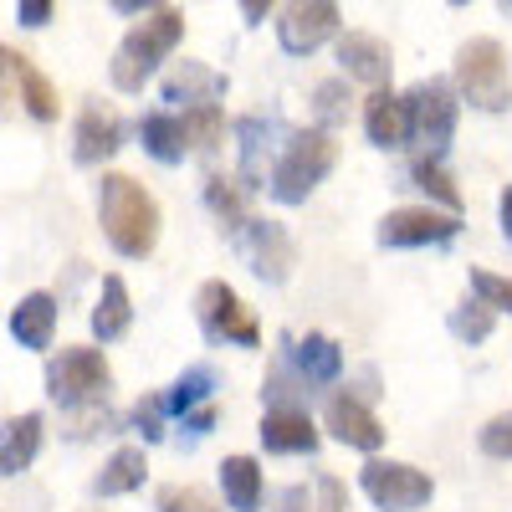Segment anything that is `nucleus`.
Returning <instances> with one entry per match:
<instances>
[{
	"label": "nucleus",
	"instance_id": "f257e3e1",
	"mask_svg": "<svg viewBox=\"0 0 512 512\" xmlns=\"http://www.w3.org/2000/svg\"><path fill=\"white\" fill-rule=\"evenodd\" d=\"M98 226L118 256L144 262L159 246V200L134 175H103L98 180Z\"/></svg>",
	"mask_w": 512,
	"mask_h": 512
},
{
	"label": "nucleus",
	"instance_id": "f03ea898",
	"mask_svg": "<svg viewBox=\"0 0 512 512\" xmlns=\"http://www.w3.org/2000/svg\"><path fill=\"white\" fill-rule=\"evenodd\" d=\"M185 41V11L175 6H154L139 26H128L123 41H118V52L108 62V77H113V88L118 93H144V82L159 72V62L169 57Z\"/></svg>",
	"mask_w": 512,
	"mask_h": 512
},
{
	"label": "nucleus",
	"instance_id": "7ed1b4c3",
	"mask_svg": "<svg viewBox=\"0 0 512 512\" xmlns=\"http://www.w3.org/2000/svg\"><path fill=\"white\" fill-rule=\"evenodd\" d=\"M338 164V139L323 134V128H292L282 154L272 159V185L267 195L277 205H303L323 180H328V169Z\"/></svg>",
	"mask_w": 512,
	"mask_h": 512
},
{
	"label": "nucleus",
	"instance_id": "20e7f679",
	"mask_svg": "<svg viewBox=\"0 0 512 512\" xmlns=\"http://www.w3.org/2000/svg\"><path fill=\"white\" fill-rule=\"evenodd\" d=\"M451 82L461 103H472L477 113H507L512 108V62H507V47L497 36H472L456 47V62H451Z\"/></svg>",
	"mask_w": 512,
	"mask_h": 512
},
{
	"label": "nucleus",
	"instance_id": "39448f33",
	"mask_svg": "<svg viewBox=\"0 0 512 512\" xmlns=\"http://www.w3.org/2000/svg\"><path fill=\"white\" fill-rule=\"evenodd\" d=\"M108 390H113V369H108L103 349L72 344L57 359H47V400L62 405V415L108 405Z\"/></svg>",
	"mask_w": 512,
	"mask_h": 512
},
{
	"label": "nucleus",
	"instance_id": "423d86ee",
	"mask_svg": "<svg viewBox=\"0 0 512 512\" xmlns=\"http://www.w3.org/2000/svg\"><path fill=\"white\" fill-rule=\"evenodd\" d=\"M410 103V134L425 149V159H441L446 144L456 139V118H461V93L456 82L446 77H420L415 88L405 93Z\"/></svg>",
	"mask_w": 512,
	"mask_h": 512
},
{
	"label": "nucleus",
	"instance_id": "0eeeda50",
	"mask_svg": "<svg viewBox=\"0 0 512 512\" xmlns=\"http://www.w3.org/2000/svg\"><path fill=\"white\" fill-rule=\"evenodd\" d=\"M195 318H200V328H205L210 344H236V349H256V344H262V323L251 318V308L236 297V287L221 282V277L200 282V292H195Z\"/></svg>",
	"mask_w": 512,
	"mask_h": 512
},
{
	"label": "nucleus",
	"instance_id": "6e6552de",
	"mask_svg": "<svg viewBox=\"0 0 512 512\" xmlns=\"http://www.w3.org/2000/svg\"><path fill=\"white\" fill-rule=\"evenodd\" d=\"M231 246H236V256L267 287H282L292 277V267H297V241L287 236L282 221H267V216H251L246 226H236L231 231Z\"/></svg>",
	"mask_w": 512,
	"mask_h": 512
},
{
	"label": "nucleus",
	"instance_id": "1a4fd4ad",
	"mask_svg": "<svg viewBox=\"0 0 512 512\" xmlns=\"http://www.w3.org/2000/svg\"><path fill=\"white\" fill-rule=\"evenodd\" d=\"M359 487H364V497H369L379 512H415V507L431 502V492H436V482L425 477L420 466H410V461H384V456H369V461L359 466Z\"/></svg>",
	"mask_w": 512,
	"mask_h": 512
},
{
	"label": "nucleus",
	"instance_id": "9d476101",
	"mask_svg": "<svg viewBox=\"0 0 512 512\" xmlns=\"http://www.w3.org/2000/svg\"><path fill=\"white\" fill-rule=\"evenodd\" d=\"M461 231V216L451 210H436V205H400L379 221L374 241L384 251H410V246H441V241H456Z\"/></svg>",
	"mask_w": 512,
	"mask_h": 512
},
{
	"label": "nucleus",
	"instance_id": "9b49d317",
	"mask_svg": "<svg viewBox=\"0 0 512 512\" xmlns=\"http://www.w3.org/2000/svg\"><path fill=\"white\" fill-rule=\"evenodd\" d=\"M338 26H344V11L333 0H292L277 11V47L287 57H308L338 36Z\"/></svg>",
	"mask_w": 512,
	"mask_h": 512
},
{
	"label": "nucleus",
	"instance_id": "f8f14e48",
	"mask_svg": "<svg viewBox=\"0 0 512 512\" xmlns=\"http://www.w3.org/2000/svg\"><path fill=\"white\" fill-rule=\"evenodd\" d=\"M123 149V118L103 103V98H88L77 108V123H72V159L77 164H103Z\"/></svg>",
	"mask_w": 512,
	"mask_h": 512
},
{
	"label": "nucleus",
	"instance_id": "ddd939ff",
	"mask_svg": "<svg viewBox=\"0 0 512 512\" xmlns=\"http://www.w3.org/2000/svg\"><path fill=\"white\" fill-rule=\"evenodd\" d=\"M333 57H338V67H344L349 82H364V88H374V93H384V82H390V72H395L390 41L374 36V31H344Z\"/></svg>",
	"mask_w": 512,
	"mask_h": 512
},
{
	"label": "nucleus",
	"instance_id": "4468645a",
	"mask_svg": "<svg viewBox=\"0 0 512 512\" xmlns=\"http://www.w3.org/2000/svg\"><path fill=\"white\" fill-rule=\"evenodd\" d=\"M323 425H328L333 441H344V446H354V451H364V456H374V451L384 446V425H379V415H374L359 395H328Z\"/></svg>",
	"mask_w": 512,
	"mask_h": 512
},
{
	"label": "nucleus",
	"instance_id": "2eb2a0df",
	"mask_svg": "<svg viewBox=\"0 0 512 512\" xmlns=\"http://www.w3.org/2000/svg\"><path fill=\"white\" fill-rule=\"evenodd\" d=\"M226 72H216V67H205V62H175L164 72V82H159V98L164 103H175V108H210V103H221L226 98Z\"/></svg>",
	"mask_w": 512,
	"mask_h": 512
},
{
	"label": "nucleus",
	"instance_id": "dca6fc26",
	"mask_svg": "<svg viewBox=\"0 0 512 512\" xmlns=\"http://www.w3.org/2000/svg\"><path fill=\"white\" fill-rule=\"evenodd\" d=\"M256 436L272 456H313L318 451V425L308 415V405H272L256 425Z\"/></svg>",
	"mask_w": 512,
	"mask_h": 512
},
{
	"label": "nucleus",
	"instance_id": "f3484780",
	"mask_svg": "<svg viewBox=\"0 0 512 512\" xmlns=\"http://www.w3.org/2000/svg\"><path fill=\"white\" fill-rule=\"evenodd\" d=\"M282 354L303 374V384H338V374H344V349L328 333H303V338L282 333Z\"/></svg>",
	"mask_w": 512,
	"mask_h": 512
},
{
	"label": "nucleus",
	"instance_id": "a211bd4d",
	"mask_svg": "<svg viewBox=\"0 0 512 512\" xmlns=\"http://www.w3.org/2000/svg\"><path fill=\"white\" fill-rule=\"evenodd\" d=\"M364 134H369L374 149H405L415 139L410 134V103L395 98L390 88L369 93V103H364Z\"/></svg>",
	"mask_w": 512,
	"mask_h": 512
},
{
	"label": "nucleus",
	"instance_id": "6ab92c4d",
	"mask_svg": "<svg viewBox=\"0 0 512 512\" xmlns=\"http://www.w3.org/2000/svg\"><path fill=\"white\" fill-rule=\"evenodd\" d=\"M57 333V297L52 292H26L11 308V338L21 349H52Z\"/></svg>",
	"mask_w": 512,
	"mask_h": 512
},
{
	"label": "nucleus",
	"instance_id": "aec40b11",
	"mask_svg": "<svg viewBox=\"0 0 512 512\" xmlns=\"http://www.w3.org/2000/svg\"><path fill=\"white\" fill-rule=\"evenodd\" d=\"M41 431H47L41 410H26V415H11L6 420V431H0V477H21L26 466L36 461Z\"/></svg>",
	"mask_w": 512,
	"mask_h": 512
},
{
	"label": "nucleus",
	"instance_id": "412c9836",
	"mask_svg": "<svg viewBox=\"0 0 512 512\" xmlns=\"http://www.w3.org/2000/svg\"><path fill=\"white\" fill-rule=\"evenodd\" d=\"M139 139H144V154L154 164H185V154H190L185 118H175L169 108H154V113L139 118Z\"/></svg>",
	"mask_w": 512,
	"mask_h": 512
},
{
	"label": "nucleus",
	"instance_id": "4be33fe9",
	"mask_svg": "<svg viewBox=\"0 0 512 512\" xmlns=\"http://www.w3.org/2000/svg\"><path fill=\"white\" fill-rule=\"evenodd\" d=\"M6 72H11V82L21 88V108H26L36 123H52V118H57V88L41 77V67H36L31 57H21L16 47H6Z\"/></svg>",
	"mask_w": 512,
	"mask_h": 512
},
{
	"label": "nucleus",
	"instance_id": "5701e85b",
	"mask_svg": "<svg viewBox=\"0 0 512 512\" xmlns=\"http://www.w3.org/2000/svg\"><path fill=\"white\" fill-rule=\"evenodd\" d=\"M144 472H149L144 446H118V451L103 461V472L93 477V497H98V502H108V497H128V492H139V487H144Z\"/></svg>",
	"mask_w": 512,
	"mask_h": 512
},
{
	"label": "nucleus",
	"instance_id": "b1692460",
	"mask_svg": "<svg viewBox=\"0 0 512 512\" xmlns=\"http://www.w3.org/2000/svg\"><path fill=\"white\" fill-rule=\"evenodd\" d=\"M128 323H134V297H128V282L123 277H103L98 303H93V338H98V344H113V338L128 333Z\"/></svg>",
	"mask_w": 512,
	"mask_h": 512
},
{
	"label": "nucleus",
	"instance_id": "393cba45",
	"mask_svg": "<svg viewBox=\"0 0 512 512\" xmlns=\"http://www.w3.org/2000/svg\"><path fill=\"white\" fill-rule=\"evenodd\" d=\"M236 139H241V169L236 175L246 180V190L256 195V190H267L272 185V169H267V154H272V123H262V118H241L236 123Z\"/></svg>",
	"mask_w": 512,
	"mask_h": 512
},
{
	"label": "nucleus",
	"instance_id": "a878e982",
	"mask_svg": "<svg viewBox=\"0 0 512 512\" xmlns=\"http://www.w3.org/2000/svg\"><path fill=\"white\" fill-rule=\"evenodd\" d=\"M216 390H221V369L216 364H190L175 384L164 390V405H169V415H195V410H205L210 400H216Z\"/></svg>",
	"mask_w": 512,
	"mask_h": 512
},
{
	"label": "nucleus",
	"instance_id": "bb28decb",
	"mask_svg": "<svg viewBox=\"0 0 512 512\" xmlns=\"http://www.w3.org/2000/svg\"><path fill=\"white\" fill-rule=\"evenodd\" d=\"M246 200H251V190H246L241 175H221V169H210V175H205V205H210V216H216L226 231H236V226L251 221L246 216Z\"/></svg>",
	"mask_w": 512,
	"mask_h": 512
},
{
	"label": "nucleus",
	"instance_id": "cd10ccee",
	"mask_svg": "<svg viewBox=\"0 0 512 512\" xmlns=\"http://www.w3.org/2000/svg\"><path fill=\"white\" fill-rule=\"evenodd\" d=\"M221 492H226L231 512L262 507V466H256V456H226L221 461Z\"/></svg>",
	"mask_w": 512,
	"mask_h": 512
},
{
	"label": "nucleus",
	"instance_id": "c85d7f7f",
	"mask_svg": "<svg viewBox=\"0 0 512 512\" xmlns=\"http://www.w3.org/2000/svg\"><path fill=\"white\" fill-rule=\"evenodd\" d=\"M349 108H354V93H349V77L338 72V77H323L318 88H313V128H323V134H333V128H344L349 123Z\"/></svg>",
	"mask_w": 512,
	"mask_h": 512
},
{
	"label": "nucleus",
	"instance_id": "c756f323",
	"mask_svg": "<svg viewBox=\"0 0 512 512\" xmlns=\"http://www.w3.org/2000/svg\"><path fill=\"white\" fill-rule=\"evenodd\" d=\"M185 139H190V154L210 159L221 144H226V113L221 103H210V108H190L185 113Z\"/></svg>",
	"mask_w": 512,
	"mask_h": 512
},
{
	"label": "nucleus",
	"instance_id": "7c9ffc66",
	"mask_svg": "<svg viewBox=\"0 0 512 512\" xmlns=\"http://www.w3.org/2000/svg\"><path fill=\"white\" fill-rule=\"evenodd\" d=\"M410 180H415V190H425V195H431L441 210H451V216H461V190L451 185V175H446V169H441V159H415L410 164Z\"/></svg>",
	"mask_w": 512,
	"mask_h": 512
},
{
	"label": "nucleus",
	"instance_id": "2f4dec72",
	"mask_svg": "<svg viewBox=\"0 0 512 512\" xmlns=\"http://www.w3.org/2000/svg\"><path fill=\"white\" fill-rule=\"evenodd\" d=\"M451 333L461 338V344H482V338H492V328H497V308H487L482 297H466V303H456L451 308Z\"/></svg>",
	"mask_w": 512,
	"mask_h": 512
},
{
	"label": "nucleus",
	"instance_id": "473e14b6",
	"mask_svg": "<svg viewBox=\"0 0 512 512\" xmlns=\"http://www.w3.org/2000/svg\"><path fill=\"white\" fill-rule=\"evenodd\" d=\"M154 512H226V507L195 482H164L154 492Z\"/></svg>",
	"mask_w": 512,
	"mask_h": 512
},
{
	"label": "nucleus",
	"instance_id": "72a5a7b5",
	"mask_svg": "<svg viewBox=\"0 0 512 512\" xmlns=\"http://www.w3.org/2000/svg\"><path fill=\"white\" fill-rule=\"evenodd\" d=\"M164 415H169L164 395H139L134 410H128V431L144 436V441L154 446V441H164Z\"/></svg>",
	"mask_w": 512,
	"mask_h": 512
},
{
	"label": "nucleus",
	"instance_id": "f704fd0d",
	"mask_svg": "<svg viewBox=\"0 0 512 512\" xmlns=\"http://www.w3.org/2000/svg\"><path fill=\"white\" fill-rule=\"evenodd\" d=\"M477 446H482V456H492V461H512V410H502V415H492V420L482 425Z\"/></svg>",
	"mask_w": 512,
	"mask_h": 512
},
{
	"label": "nucleus",
	"instance_id": "c9c22d12",
	"mask_svg": "<svg viewBox=\"0 0 512 512\" xmlns=\"http://www.w3.org/2000/svg\"><path fill=\"white\" fill-rule=\"evenodd\" d=\"M472 292L482 297L487 308L512 313V277H497V272H487V267H472Z\"/></svg>",
	"mask_w": 512,
	"mask_h": 512
},
{
	"label": "nucleus",
	"instance_id": "e433bc0d",
	"mask_svg": "<svg viewBox=\"0 0 512 512\" xmlns=\"http://www.w3.org/2000/svg\"><path fill=\"white\" fill-rule=\"evenodd\" d=\"M108 425H113V410H108V405H93V410H72V415H67V436H72V441H88V436L108 431Z\"/></svg>",
	"mask_w": 512,
	"mask_h": 512
},
{
	"label": "nucleus",
	"instance_id": "4c0bfd02",
	"mask_svg": "<svg viewBox=\"0 0 512 512\" xmlns=\"http://www.w3.org/2000/svg\"><path fill=\"white\" fill-rule=\"evenodd\" d=\"M318 512H349V487L338 477H318Z\"/></svg>",
	"mask_w": 512,
	"mask_h": 512
},
{
	"label": "nucleus",
	"instance_id": "58836bf2",
	"mask_svg": "<svg viewBox=\"0 0 512 512\" xmlns=\"http://www.w3.org/2000/svg\"><path fill=\"white\" fill-rule=\"evenodd\" d=\"M210 431H216V405H205V410L185 415V446H200Z\"/></svg>",
	"mask_w": 512,
	"mask_h": 512
},
{
	"label": "nucleus",
	"instance_id": "ea45409f",
	"mask_svg": "<svg viewBox=\"0 0 512 512\" xmlns=\"http://www.w3.org/2000/svg\"><path fill=\"white\" fill-rule=\"evenodd\" d=\"M52 11H57L52 0H16V21H21V26H47Z\"/></svg>",
	"mask_w": 512,
	"mask_h": 512
},
{
	"label": "nucleus",
	"instance_id": "a19ab883",
	"mask_svg": "<svg viewBox=\"0 0 512 512\" xmlns=\"http://www.w3.org/2000/svg\"><path fill=\"white\" fill-rule=\"evenodd\" d=\"M497 221H502V241L512 246V185L497 195Z\"/></svg>",
	"mask_w": 512,
	"mask_h": 512
},
{
	"label": "nucleus",
	"instance_id": "79ce46f5",
	"mask_svg": "<svg viewBox=\"0 0 512 512\" xmlns=\"http://www.w3.org/2000/svg\"><path fill=\"white\" fill-rule=\"evenodd\" d=\"M282 512H308V492L303 487H287L282 492Z\"/></svg>",
	"mask_w": 512,
	"mask_h": 512
},
{
	"label": "nucleus",
	"instance_id": "37998d69",
	"mask_svg": "<svg viewBox=\"0 0 512 512\" xmlns=\"http://www.w3.org/2000/svg\"><path fill=\"white\" fill-rule=\"evenodd\" d=\"M272 6H267V0H246V6H241V16H246V26H262V16H267Z\"/></svg>",
	"mask_w": 512,
	"mask_h": 512
}]
</instances>
